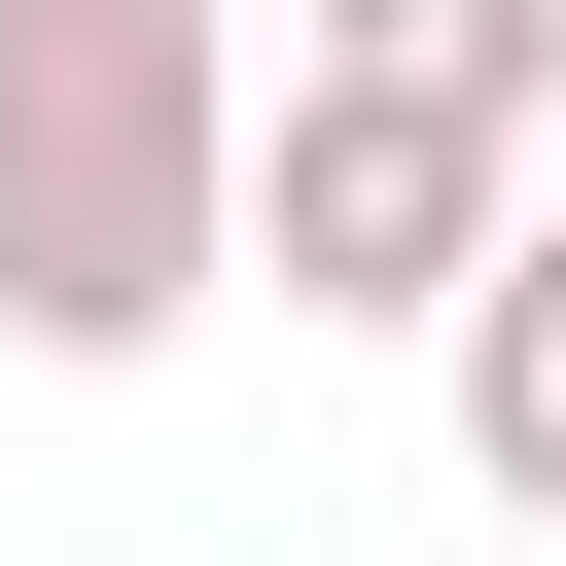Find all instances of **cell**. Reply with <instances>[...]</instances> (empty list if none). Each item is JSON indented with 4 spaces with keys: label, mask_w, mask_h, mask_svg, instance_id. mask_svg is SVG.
Segmentation results:
<instances>
[{
    "label": "cell",
    "mask_w": 566,
    "mask_h": 566,
    "mask_svg": "<svg viewBox=\"0 0 566 566\" xmlns=\"http://www.w3.org/2000/svg\"><path fill=\"white\" fill-rule=\"evenodd\" d=\"M212 177H248V35L212 0H35L0 35V354H177Z\"/></svg>",
    "instance_id": "cell-1"
},
{
    "label": "cell",
    "mask_w": 566,
    "mask_h": 566,
    "mask_svg": "<svg viewBox=\"0 0 566 566\" xmlns=\"http://www.w3.org/2000/svg\"><path fill=\"white\" fill-rule=\"evenodd\" d=\"M424 354H460V495H495V531H566V212H495Z\"/></svg>",
    "instance_id": "cell-3"
},
{
    "label": "cell",
    "mask_w": 566,
    "mask_h": 566,
    "mask_svg": "<svg viewBox=\"0 0 566 566\" xmlns=\"http://www.w3.org/2000/svg\"><path fill=\"white\" fill-rule=\"evenodd\" d=\"M495 212H531V142L283 71V106H248V177H212V283H283V318H460V248H495Z\"/></svg>",
    "instance_id": "cell-2"
},
{
    "label": "cell",
    "mask_w": 566,
    "mask_h": 566,
    "mask_svg": "<svg viewBox=\"0 0 566 566\" xmlns=\"http://www.w3.org/2000/svg\"><path fill=\"white\" fill-rule=\"evenodd\" d=\"M0 35H35V0H0Z\"/></svg>",
    "instance_id": "cell-5"
},
{
    "label": "cell",
    "mask_w": 566,
    "mask_h": 566,
    "mask_svg": "<svg viewBox=\"0 0 566 566\" xmlns=\"http://www.w3.org/2000/svg\"><path fill=\"white\" fill-rule=\"evenodd\" d=\"M283 71H354V106H460V142H566V0H283Z\"/></svg>",
    "instance_id": "cell-4"
}]
</instances>
